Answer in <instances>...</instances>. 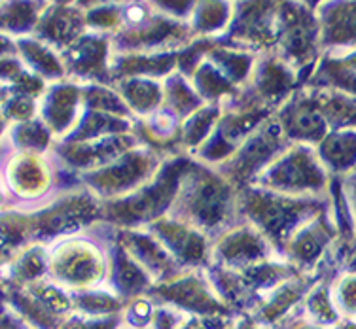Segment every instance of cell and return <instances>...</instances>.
I'll use <instances>...</instances> for the list:
<instances>
[{
  "mask_svg": "<svg viewBox=\"0 0 356 329\" xmlns=\"http://www.w3.org/2000/svg\"><path fill=\"white\" fill-rule=\"evenodd\" d=\"M334 309L349 320H356V274L343 276L339 280L334 294Z\"/></svg>",
  "mask_w": 356,
  "mask_h": 329,
  "instance_id": "cell-1",
  "label": "cell"
}]
</instances>
